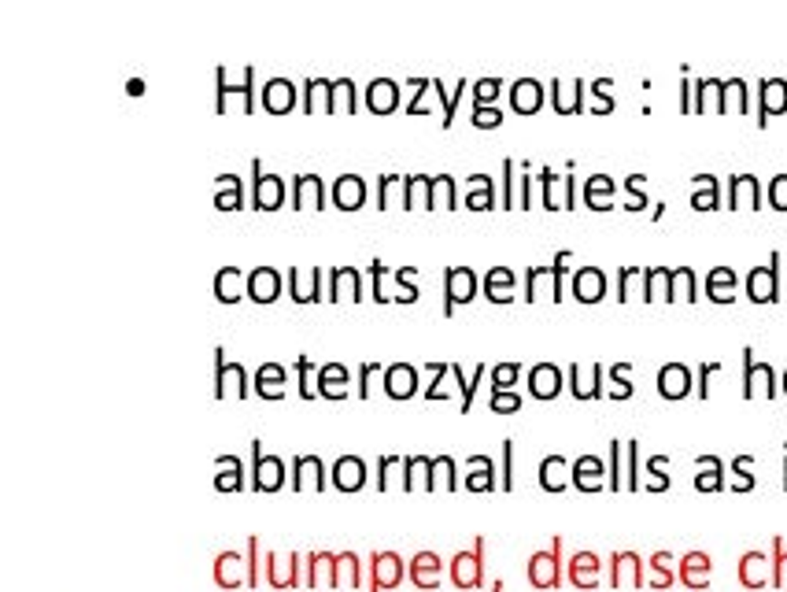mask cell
<instances>
[{"mask_svg": "<svg viewBox=\"0 0 787 592\" xmlns=\"http://www.w3.org/2000/svg\"><path fill=\"white\" fill-rule=\"evenodd\" d=\"M570 263V252H562L554 259V266H536V271H529L525 278V300H562V271Z\"/></svg>", "mask_w": 787, "mask_h": 592, "instance_id": "1", "label": "cell"}, {"mask_svg": "<svg viewBox=\"0 0 787 592\" xmlns=\"http://www.w3.org/2000/svg\"><path fill=\"white\" fill-rule=\"evenodd\" d=\"M747 296L754 304H772L780 296V252H772L765 266H754L747 275Z\"/></svg>", "mask_w": 787, "mask_h": 592, "instance_id": "2", "label": "cell"}, {"mask_svg": "<svg viewBox=\"0 0 787 592\" xmlns=\"http://www.w3.org/2000/svg\"><path fill=\"white\" fill-rule=\"evenodd\" d=\"M443 286H447V300H443V315H452L459 304H470L477 296V275L470 266H447L443 271Z\"/></svg>", "mask_w": 787, "mask_h": 592, "instance_id": "3", "label": "cell"}, {"mask_svg": "<svg viewBox=\"0 0 787 592\" xmlns=\"http://www.w3.org/2000/svg\"><path fill=\"white\" fill-rule=\"evenodd\" d=\"M787 112V82L783 78H762L758 85V123L765 126L769 115Z\"/></svg>", "mask_w": 787, "mask_h": 592, "instance_id": "4", "label": "cell"}, {"mask_svg": "<svg viewBox=\"0 0 787 592\" xmlns=\"http://www.w3.org/2000/svg\"><path fill=\"white\" fill-rule=\"evenodd\" d=\"M754 393L776 396V378L765 363H754V352L747 348L743 352V396H754Z\"/></svg>", "mask_w": 787, "mask_h": 592, "instance_id": "5", "label": "cell"}, {"mask_svg": "<svg viewBox=\"0 0 787 592\" xmlns=\"http://www.w3.org/2000/svg\"><path fill=\"white\" fill-rule=\"evenodd\" d=\"M658 393H662L665 400L688 396V393H692V370H688L684 363H665V366L658 370Z\"/></svg>", "mask_w": 787, "mask_h": 592, "instance_id": "6", "label": "cell"}, {"mask_svg": "<svg viewBox=\"0 0 787 592\" xmlns=\"http://www.w3.org/2000/svg\"><path fill=\"white\" fill-rule=\"evenodd\" d=\"M252 167H255L252 204H255L259 211H274V207H281V200H285V186H281V178H277V175H263L259 164H252Z\"/></svg>", "mask_w": 787, "mask_h": 592, "instance_id": "7", "label": "cell"}, {"mask_svg": "<svg viewBox=\"0 0 787 592\" xmlns=\"http://www.w3.org/2000/svg\"><path fill=\"white\" fill-rule=\"evenodd\" d=\"M529 393L536 400H554L562 393V370L554 363H536L529 370Z\"/></svg>", "mask_w": 787, "mask_h": 592, "instance_id": "8", "label": "cell"}, {"mask_svg": "<svg viewBox=\"0 0 787 592\" xmlns=\"http://www.w3.org/2000/svg\"><path fill=\"white\" fill-rule=\"evenodd\" d=\"M414 389H418V370L411 363H396V366L384 370V393L392 400H407V396H414Z\"/></svg>", "mask_w": 787, "mask_h": 592, "instance_id": "9", "label": "cell"}, {"mask_svg": "<svg viewBox=\"0 0 787 592\" xmlns=\"http://www.w3.org/2000/svg\"><path fill=\"white\" fill-rule=\"evenodd\" d=\"M293 104H296V85L289 78H270L263 85V107L266 112L285 115V112H293Z\"/></svg>", "mask_w": 787, "mask_h": 592, "instance_id": "10", "label": "cell"}, {"mask_svg": "<svg viewBox=\"0 0 787 592\" xmlns=\"http://www.w3.org/2000/svg\"><path fill=\"white\" fill-rule=\"evenodd\" d=\"M248 296L255 304H274L281 296V275L274 271V266H255V271L248 275Z\"/></svg>", "mask_w": 787, "mask_h": 592, "instance_id": "11", "label": "cell"}, {"mask_svg": "<svg viewBox=\"0 0 787 592\" xmlns=\"http://www.w3.org/2000/svg\"><path fill=\"white\" fill-rule=\"evenodd\" d=\"M573 296L581 304H599L606 296V275L599 271V266H581V271L573 275Z\"/></svg>", "mask_w": 787, "mask_h": 592, "instance_id": "12", "label": "cell"}, {"mask_svg": "<svg viewBox=\"0 0 787 592\" xmlns=\"http://www.w3.org/2000/svg\"><path fill=\"white\" fill-rule=\"evenodd\" d=\"M728 207H751L758 211L762 207V186L754 175H736L732 182H728Z\"/></svg>", "mask_w": 787, "mask_h": 592, "instance_id": "13", "label": "cell"}, {"mask_svg": "<svg viewBox=\"0 0 787 592\" xmlns=\"http://www.w3.org/2000/svg\"><path fill=\"white\" fill-rule=\"evenodd\" d=\"M363 200H366V182L359 175H341V178H336V186H333V204L336 207H341V211H359Z\"/></svg>", "mask_w": 787, "mask_h": 592, "instance_id": "14", "label": "cell"}, {"mask_svg": "<svg viewBox=\"0 0 787 592\" xmlns=\"http://www.w3.org/2000/svg\"><path fill=\"white\" fill-rule=\"evenodd\" d=\"M289 286H293V296L300 304L322 300V271H318V266H296V271L289 275Z\"/></svg>", "mask_w": 787, "mask_h": 592, "instance_id": "15", "label": "cell"}, {"mask_svg": "<svg viewBox=\"0 0 787 592\" xmlns=\"http://www.w3.org/2000/svg\"><path fill=\"white\" fill-rule=\"evenodd\" d=\"M511 104H514V112H518V115H533V112H540V104H543V85H540L536 78H518V82L511 85Z\"/></svg>", "mask_w": 787, "mask_h": 592, "instance_id": "16", "label": "cell"}, {"mask_svg": "<svg viewBox=\"0 0 787 592\" xmlns=\"http://www.w3.org/2000/svg\"><path fill=\"white\" fill-rule=\"evenodd\" d=\"M570 382H573L570 389H573L577 400H595V396H603V366L592 363L588 378H584V366H570Z\"/></svg>", "mask_w": 787, "mask_h": 592, "instance_id": "17", "label": "cell"}, {"mask_svg": "<svg viewBox=\"0 0 787 592\" xmlns=\"http://www.w3.org/2000/svg\"><path fill=\"white\" fill-rule=\"evenodd\" d=\"M514 271L511 266H492L488 278H484V296L495 300V304H511L514 300Z\"/></svg>", "mask_w": 787, "mask_h": 592, "instance_id": "18", "label": "cell"}, {"mask_svg": "<svg viewBox=\"0 0 787 592\" xmlns=\"http://www.w3.org/2000/svg\"><path fill=\"white\" fill-rule=\"evenodd\" d=\"M706 296L717 300V304L736 300V271L732 266H713V271L706 275Z\"/></svg>", "mask_w": 787, "mask_h": 592, "instance_id": "19", "label": "cell"}, {"mask_svg": "<svg viewBox=\"0 0 787 592\" xmlns=\"http://www.w3.org/2000/svg\"><path fill=\"white\" fill-rule=\"evenodd\" d=\"M551 100H554V112H562V115L581 112L584 107V82H554Z\"/></svg>", "mask_w": 787, "mask_h": 592, "instance_id": "20", "label": "cell"}, {"mask_svg": "<svg viewBox=\"0 0 787 592\" xmlns=\"http://www.w3.org/2000/svg\"><path fill=\"white\" fill-rule=\"evenodd\" d=\"M325 300H359V271L355 266H336L329 275V296Z\"/></svg>", "mask_w": 787, "mask_h": 592, "instance_id": "21", "label": "cell"}, {"mask_svg": "<svg viewBox=\"0 0 787 592\" xmlns=\"http://www.w3.org/2000/svg\"><path fill=\"white\" fill-rule=\"evenodd\" d=\"M366 104H370V112H377V115L392 112V107L400 104V89H396V82H388V78H374V82H370V89H366Z\"/></svg>", "mask_w": 787, "mask_h": 592, "instance_id": "22", "label": "cell"}, {"mask_svg": "<svg viewBox=\"0 0 787 592\" xmlns=\"http://www.w3.org/2000/svg\"><path fill=\"white\" fill-rule=\"evenodd\" d=\"M643 300H672V271L669 266H651V271H643Z\"/></svg>", "mask_w": 787, "mask_h": 592, "instance_id": "23", "label": "cell"}, {"mask_svg": "<svg viewBox=\"0 0 787 592\" xmlns=\"http://www.w3.org/2000/svg\"><path fill=\"white\" fill-rule=\"evenodd\" d=\"M293 204L296 207H322L325 204V186H322V178H314V175H304V178H296V186H293Z\"/></svg>", "mask_w": 787, "mask_h": 592, "instance_id": "24", "label": "cell"}, {"mask_svg": "<svg viewBox=\"0 0 787 592\" xmlns=\"http://www.w3.org/2000/svg\"><path fill=\"white\" fill-rule=\"evenodd\" d=\"M348 382H352V378H348V370H344L341 363H329V366L318 370V393H322V396H333V400L344 396V393H348Z\"/></svg>", "mask_w": 787, "mask_h": 592, "instance_id": "25", "label": "cell"}, {"mask_svg": "<svg viewBox=\"0 0 787 592\" xmlns=\"http://www.w3.org/2000/svg\"><path fill=\"white\" fill-rule=\"evenodd\" d=\"M255 393L266 396V400H277L281 393H285V370H281L277 363L259 366V374H255Z\"/></svg>", "mask_w": 787, "mask_h": 592, "instance_id": "26", "label": "cell"}, {"mask_svg": "<svg viewBox=\"0 0 787 592\" xmlns=\"http://www.w3.org/2000/svg\"><path fill=\"white\" fill-rule=\"evenodd\" d=\"M241 282H244V275L237 271V266H222V271L214 275V293H218V300H222V304H237V300H241Z\"/></svg>", "mask_w": 787, "mask_h": 592, "instance_id": "27", "label": "cell"}, {"mask_svg": "<svg viewBox=\"0 0 787 592\" xmlns=\"http://www.w3.org/2000/svg\"><path fill=\"white\" fill-rule=\"evenodd\" d=\"M230 382H234V389H237V396H248V382H244V370L234 363H226V359H218V396H226L230 393Z\"/></svg>", "mask_w": 787, "mask_h": 592, "instance_id": "28", "label": "cell"}, {"mask_svg": "<svg viewBox=\"0 0 787 592\" xmlns=\"http://www.w3.org/2000/svg\"><path fill=\"white\" fill-rule=\"evenodd\" d=\"M329 93H333L329 82L311 78V82H307V104H304V107H307V112H318V107H322V112H336V104H333Z\"/></svg>", "mask_w": 787, "mask_h": 592, "instance_id": "29", "label": "cell"}, {"mask_svg": "<svg viewBox=\"0 0 787 592\" xmlns=\"http://www.w3.org/2000/svg\"><path fill=\"white\" fill-rule=\"evenodd\" d=\"M695 182H699V189L692 193V207H699V211H713V207H717V182H713L710 175H699Z\"/></svg>", "mask_w": 787, "mask_h": 592, "instance_id": "30", "label": "cell"}, {"mask_svg": "<svg viewBox=\"0 0 787 592\" xmlns=\"http://www.w3.org/2000/svg\"><path fill=\"white\" fill-rule=\"evenodd\" d=\"M672 300H695V271L692 266H677V271H672Z\"/></svg>", "mask_w": 787, "mask_h": 592, "instance_id": "31", "label": "cell"}, {"mask_svg": "<svg viewBox=\"0 0 787 592\" xmlns=\"http://www.w3.org/2000/svg\"><path fill=\"white\" fill-rule=\"evenodd\" d=\"M613 193V182L606 178V175H595V178H588V186H584V196H588V207H595V211H606V204H603V196H610Z\"/></svg>", "mask_w": 787, "mask_h": 592, "instance_id": "32", "label": "cell"}, {"mask_svg": "<svg viewBox=\"0 0 787 592\" xmlns=\"http://www.w3.org/2000/svg\"><path fill=\"white\" fill-rule=\"evenodd\" d=\"M218 182L226 186V189H222V193L214 196V204H218L222 211H234V207H241V182H237V178H230V175H222Z\"/></svg>", "mask_w": 787, "mask_h": 592, "instance_id": "33", "label": "cell"}, {"mask_svg": "<svg viewBox=\"0 0 787 592\" xmlns=\"http://www.w3.org/2000/svg\"><path fill=\"white\" fill-rule=\"evenodd\" d=\"M518 374H522V366H518V363H503V366H495V370H492V393H499V389H511V386L518 382Z\"/></svg>", "mask_w": 787, "mask_h": 592, "instance_id": "34", "label": "cell"}, {"mask_svg": "<svg viewBox=\"0 0 787 592\" xmlns=\"http://www.w3.org/2000/svg\"><path fill=\"white\" fill-rule=\"evenodd\" d=\"M477 182H481V189H477V193H470V196H466V204H470V207H477V211H484V207H492L495 193H492V178H488V175H477Z\"/></svg>", "mask_w": 787, "mask_h": 592, "instance_id": "35", "label": "cell"}, {"mask_svg": "<svg viewBox=\"0 0 787 592\" xmlns=\"http://www.w3.org/2000/svg\"><path fill=\"white\" fill-rule=\"evenodd\" d=\"M610 396H617V400H629V396H633V386H629V363L613 366V389H610Z\"/></svg>", "mask_w": 787, "mask_h": 592, "instance_id": "36", "label": "cell"}, {"mask_svg": "<svg viewBox=\"0 0 787 592\" xmlns=\"http://www.w3.org/2000/svg\"><path fill=\"white\" fill-rule=\"evenodd\" d=\"M769 204H772L776 211H787V175H776V178L769 182Z\"/></svg>", "mask_w": 787, "mask_h": 592, "instance_id": "37", "label": "cell"}, {"mask_svg": "<svg viewBox=\"0 0 787 592\" xmlns=\"http://www.w3.org/2000/svg\"><path fill=\"white\" fill-rule=\"evenodd\" d=\"M518 407H522V396H518V393H507V389L492 393V411H518Z\"/></svg>", "mask_w": 787, "mask_h": 592, "instance_id": "38", "label": "cell"}, {"mask_svg": "<svg viewBox=\"0 0 787 592\" xmlns=\"http://www.w3.org/2000/svg\"><path fill=\"white\" fill-rule=\"evenodd\" d=\"M336 470H341V486H359L363 481V463L359 459H344Z\"/></svg>", "mask_w": 787, "mask_h": 592, "instance_id": "39", "label": "cell"}, {"mask_svg": "<svg viewBox=\"0 0 787 592\" xmlns=\"http://www.w3.org/2000/svg\"><path fill=\"white\" fill-rule=\"evenodd\" d=\"M296 366H300V396H304V400L318 396V389L311 386V359H307V356H300V363H296Z\"/></svg>", "mask_w": 787, "mask_h": 592, "instance_id": "40", "label": "cell"}, {"mask_svg": "<svg viewBox=\"0 0 787 592\" xmlns=\"http://www.w3.org/2000/svg\"><path fill=\"white\" fill-rule=\"evenodd\" d=\"M477 126H499L503 123V115L499 112H488V107H477V119H473Z\"/></svg>", "mask_w": 787, "mask_h": 592, "instance_id": "41", "label": "cell"}, {"mask_svg": "<svg viewBox=\"0 0 787 592\" xmlns=\"http://www.w3.org/2000/svg\"><path fill=\"white\" fill-rule=\"evenodd\" d=\"M495 89H499V82H495V78H484V82H477V100H492V96H495Z\"/></svg>", "mask_w": 787, "mask_h": 592, "instance_id": "42", "label": "cell"}, {"mask_svg": "<svg viewBox=\"0 0 787 592\" xmlns=\"http://www.w3.org/2000/svg\"><path fill=\"white\" fill-rule=\"evenodd\" d=\"M783 393H787V370H783Z\"/></svg>", "mask_w": 787, "mask_h": 592, "instance_id": "43", "label": "cell"}]
</instances>
